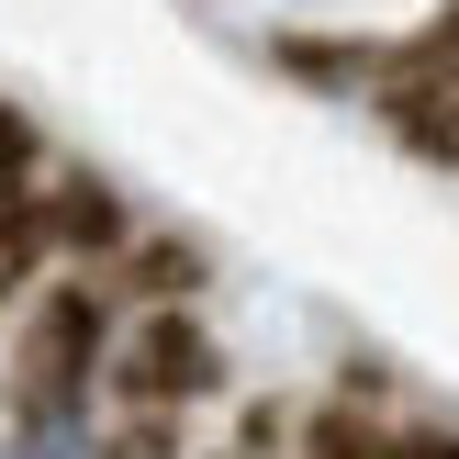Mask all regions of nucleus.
Listing matches in <instances>:
<instances>
[{
    "mask_svg": "<svg viewBox=\"0 0 459 459\" xmlns=\"http://www.w3.org/2000/svg\"><path fill=\"white\" fill-rule=\"evenodd\" d=\"M12 381H22V415H79V393L101 381V291L90 281H56L34 303V325L12 348Z\"/></svg>",
    "mask_w": 459,
    "mask_h": 459,
    "instance_id": "nucleus-1",
    "label": "nucleus"
},
{
    "mask_svg": "<svg viewBox=\"0 0 459 459\" xmlns=\"http://www.w3.org/2000/svg\"><path fill=\"white\" fill-rule=\"evenodd\" d=\"M213 381V348H202V325L191 314H146L134 336H112V393H134V403H179V393H202Z\"/></svg>",
    "mask_w": 459,
    "mask_h": 459,
    "instance_id": "nucleus-2",
    "label": "nucleus"
},
{
    "mask_svg": "<svg viewBox=\"0 0 459 459\" xmlns=\"http://www.w3.org/2000/svg\"><path fill=\"white\" fill-rule=\"evenodd\" d=\"M45 236H56V224H45V213H34L22 191H0V291H22V281H34Z\"/></svg>",
    "mask_w": 459,
    "mask_h": 459,
    "instance_id": "nucleus-3",
    "label": "nucleus"
},
{
    "mask_svg": "<svg viewBox=\"0 0 459 459\" xmlns=\"http://www.w3.org/2000/svg\"><path fill=\"white\" fill-rule=\"evenodd\" d=\"M45 224H56V236H124V213H112V191H90V179H67V191H56V213H45Z\"/></svg>",
    "mask_w": 459,
    "mask_h": 459,
    "instance_id": "nucleus-4",
    "label": "nucleus"
},
{
    "mask_svg": "<svg viewBox=\"0 0 459 459\" xmlns=\"http://www.w3.org/2000/svg\"><path fill=\"white\" fill-rule=\"evenodd\" d=\"M303 459H393V448H381V437H370V426H359V415H314V437H303Z\"/></svg>",
    "mask_w": 459,
    "mask_h": 459,
    "instance_id": "nucleus-5",
    "label": "nucleus"
},
{
    "mask_svg": "<svg viewBox=\"0 0 459 459\" xmlns=\"http://www.w3.org/2000/svg\"><path fill=\"white\" fill-rule=\"evenodd\" d=\"M22 459H101L79 437V415H22Z\"/></svg>",
    "mask_w": 459,
    "mask_h": 459,
    "instance_id": "nucleus-6",
    "label": "nucleus"
},
{
    "mask_svg": "<svg viewBox=\"0 0 459 459\" xmlns=\"http://www.w3.org/2000/svg\"><path fill=\"white\" fill-rule=\"evenodd\" d=\"M22 157H34V134H22L12 112H0V191H12V179H22Z\"/></svg>",
    "mask_w": 459,
    "mask_h": 459,
    "instance_id": "nucleus-7",
    "label": "nucleus"
},
{
    "mask_svg": "<svg viewBox=\"0 0 459 459\" xmlns=\"http://www.w3.org/2000/svg\"><path fill=\"white\" fill-rule=\"evenodd\" d=\"M393 459H459V437H437V426H426V437H393Z\"/></svg>",
    "mask_w": 459,
    "mask_h": 459,
    "instance_id": "nucleus-8",
    "label": "nucleus"
}]
</instances>
